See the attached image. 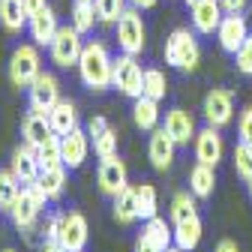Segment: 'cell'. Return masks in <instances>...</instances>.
I'll use <instances>...</instances> for the list:
<instances>
[{
  "mask_svg": "<svg viewBox=\"0 0 252 252\" xmlns=\"http://www.w3.org/2000/svg\"><path fill=\"white\" fill-rule=\"evenodd\" d=\"M111 72H114V57L102 42H84V51L78 57V75L84 87L90 90H108L111 87Z\"/></svg>",
  "mask_w": 252,
  "mask_h": 252,
  "instance_id": "1",
  "label": "cell"
},
{
  "mask_svg": "<svg viewBox=\"0 0 252 252\" xmlns=\"http://www.w3.org/2000/svg\"><path fill=\"white\" fill-rule=\"evenodd\" d=\"M201 60V48L195 42V33L189 27H177L165 39V63L180 72H195Z\"/></svg>",
  "mask_w": 252,
  "mask_h": 252,
  "instance_id": "2",
  "label": "cell"
},
{
  "mask_svg": "<svg viewBox=\"0 0 252 252\" xmlns=\"http://www.w3.org/2000/svg\"><path fill=\"white\" fill-rule=\"evenodd\" d=\"M9 81H12V87H30L33 84V78L42 72V57H39V45L33 42H21L15 51H12V57H9Z\"/></svg>",
  "mask_w": 252,
  "mask_h": 252,
  "instance_id": "3",
  "label": "cell"
},
{
  "mask_svg": "<svg viewBox=\"0 0 252 252\" xmlns=\"http://www.w3.org/2000/svg\"><path fill=\"white\" fill-rule=\"evenodd\" d=\"M111 87H117L123 96H129V99H138L144 93V69H141L135 54H117L114 57Z\"/></svg>",
  "mask_w": 252,
  "mask_h": 252,
  "instance_id": "4",
  "label": "cell"
},
{
  "mask_svg": "<svg viewBox=\"0 0 252 252\" xmlns=\"http://www.w3.org/2000/svg\"><path fill=\"white\" fill-rule=\"evenodd\" d=\"M117 45L123 54H141L147 45V27L141 18V9L135 6H126V12L117 18Z\"/></svg>",
  "mask_w": 252,
  "mask_h": 252,
  "instance_id": "5",
  "label": "cell"
},
{
  "mask_svg": "<svg viewBox=\"0 0 252 252\" xmlns=\"http://www.w3.org/2000/svg\"><path fill=\"white\" fill-rule=\"evenodd\" d=\"M81 51H84V42H81V33H78V30H75L72 24L60 27L57 33H54V39H51V45H48L51 63H54V66H60V69L78 66Z\"/></svg>",
  "mask_w": 252,
  "mask_h": 252,
  "instance_id": "6",
  "label": "cell"
},
{
  "mask_svg": "<svg viewBox=\"0 0 252 252\" xmlns=\"http://www.w3.org/2000/svg\"><path fill=\"white\" fill-rule=\"evenodd\" d=\"M87 237H90L87 219L78 210L57 213V243L66 249V252H81L87 246Z\"/></svg>",
  "mask_w": 252,
  "mask_h": 252,
  "instance_id": "7",
  "label": "cell"
},
{
  "mask_svg": "<svg viewBox=\"0 0 252 252\" xmlns=\"http://www.w3.org/2000/svg\"><path fill=\"white\" fill-rule=\"evenodd\" d=\"M201 114H204L207 126H216V129L228 126V123H231V117H234V93H231V90H225V87H213L207 96H204Z\"/></svg>",
  "mask_w": 252,
  "mask_h": 252,
  "instance_id": "8",
  "label": "cell"
},
{
  "mask_svg": "<svg viewBox=\"0 0 252 252\" xmlns=\"http://www.w3.org/2000/svg\"><path fill=\"white\" fill-rule=\"evenodd\" d=\"M252 33L243 12H225L222 21H219L216 27V39H219V48H222L225 54H237L246 42V36Z\"/></svg>",
  "mask_w": 252,
  "mask_h": 252,
  "instance_id": "9",
  "label": "cell"
},
{
  "mask_svg": "<svg viewBox=\"0 0 252 252\" xmlns=\"http://www.w3.org/2000/svg\"><path fill=\"white\" fill-rule=\"evenodd\" d=\"M27 90H30V111L48 114V111L60 102V81H57V75H51V72H39Z\"/></svg>",
  "mask_w": 252,
  "mask_h": 252,
  "instance_id": "10",
  "label": "cell"
},
{
  "mask_svg": "<svg viewBox=\"0 0 252 252\" xmlns=\"http://www.w3.org/2000/svg\"><path fill=\"white\" fill-rule=\"evenodd\" d=\"M174 153H177V144L174 138L165 132V126H156L150 132V144H147V156H150V165L156 171H168L171 162H174Z\"/></svg>",
  "mask_w": 252,
  "mask_h": 252,
  "instance_id": "11",
  "label": "cell"
},
{
  "mask_svg": "<svg viewBox=\"0 0 252 252\" xmlns=\"http://www.w3.org/2000/svg\"><path fill=\"white\" fill-rule=\"evenodd\" d=\"M96 183H99V192L111 195V198L129 186V180H126V165H123L120 156H108V159H102V165L96 171Z\"/></svg>",
  "mask_w": 252,
  "mask_h": 252,
  "instance_id": "12",
  "label": "cell"
},
{
  "mask_svg": "<svg viewBox=\"0 0 252 252\" xmlns=\"http://www.w3.org/2000/svg\"><path fill=\"white\" fill-rule=\"evenodd\" d=\"M189 15H192L195 33L210 36V33H216V27H219V21H222L225 9H222L219 0H195V3L189 6Z\"/></svg>",
  "mask_w": 252,
  "mask_h": 252,
  "instance_id": "13",
  "label": "cell"
},
{
  "mask_svg": "<svg viewBox=\"0 0 252 252\" xmlns=\"http://www.w3.org/2000/svg\"><path fill=\"white\" fill-rule=\"evenodd\" d=\"M225 156V144H222V135H219L216 126H204L195 135V159L204 162V165H219Z\"/></svg>",
  "mask_w": 252,
  "mask_h": 252,
  "instance_id": "14",
  "label": "cell"
},
{
  "mask_svg": "<svg viewBox=\"0 0 252 252\" xmlns=\"http://www.w3.org/2000/svg\"><path fill=\"white\" fill-rule=\"evenodd\" d=\"M9 171L18 177V183H33L42 171L39 165V156H36V147H30V144H21L12 150V159H9Z\"/></svg>",
  "mask_w": 252,
  "mask_h": 252,
  "instance_id": "15",
  "label": "cell"
},
{
  "mask_svg": "<svg viewBox=\"0 0 252 252\" xmlns=\"http://www.w3.org/2000/svg\"><path fill=\"white\" fill-rule=\"evenodd\" d=\"M165 132L174 138L177 147H189V141H195L198 129H195V117L186 108H171L165 114Z\"/></svg>",
  "mask_w": 252,
  "mask_h": 252,
  "instance_id": "16",
  "label": "cell"
},
{
  "mask_svg": "<svg viewBox=\"0 0 252 252\" xmlns=\"http://www.w3.org/2000/svg\"><path fill=\"white\" fill-rule=\"evenodd\" d=\"M60 153H63V165L66 168H81L90 153V135L75 126L69 135H60Z\"/></svg>",
  "mask_w": 252,
  "mask_h": 252,
  "instance_id": "17",
  "label": "cell"
},
{
  "mask_svg": "<svg viewBox=\"0 0 252 252\" xmlns=\"http://www.w3.org/2000/svg\"><path fill=\"white\" fill-rule=\"evenodd\" d=\"M27 30H30V39H33L39 48H42V45H51L54 33L60 30L54 9H51V6H45V9H39L36 15H30V18H27Z\"/></svg>",
  "mask_w": 252,
  "mask_h": 252,
  "instance_id": "18",
  "label": "cell"
},
{
  "mask_svg": "<svg viewBox=\"0 0 252 252\" xmlns=\"http://www.w3.org/2000/svg\"><path fill=\"white\" fill-rule=\"evenodd\" d=\"M39 213H42V207L33 201L30 189H27V186H21L18 198H15V201H12V207H9V216H12L15 228H33V225H36V219H39Z\"/></svg>",
  "mask_w": 252,
  "mask_h": 252,
  "instance_id": "19",
  "label": "cell"
},
{
  "mask_svg": "<svg viewBox=\"0 0 252 252\" xmlns=\"http://www.w3.org/2000/svg\"><path fill=\"white\" fill-rule=\"evenodd\" d=\"M51 132H54V129H51V120H48V114H42V111H30V114L24 117V123H21L24 144H30V147H39Z\"/></svg>",
  "mask_w": 252,
  "mask_h": 252,
  "instance_id": "20",
  "label": "cell"
},
{
  "mask_svg": "<svg viewBox=\"0 0 252 252\" xmlns=\"http://www.w3.org/2000/svg\"><path fill=\"white\" fill-rule=\"evenodd\" d=\"M201 231H204V225H201L198 213L183 219V222H174V246H180L183 252H192L201 243Z\"/></svg>",
  "mask_w": 252,
  "mask_h": 252,
  "instance_id": "21",
  "label": "cell"
},
{
  "mask_svg": "<svg viewBox=\"0 0 252 252\" xmlns=\"http://www.w3.org/2000/svg\"><path fill=\"white\" fill-rule=\"evenodd\" d=\"M48 120H51V129L57 135H69L75 126H78V111H75V102L69 99H60L51 111H48Z\"/></svg>",
  "mask_w": 252,
  "mask_h": 252,
  "instance_id": "22",
  "label": "cell"
},
{
  "mask_svg": "<svg viewBox=\"0 0 252 252\" xmlns=\"http://www.w3.org/2000/svg\"><path fill=\"white\" fill-rule=\"evenodd\" d=\"M132 120H135L138 129L153 132L156 126H159V102L150 99V96H138V99H132Z\"/></svg>",
  "mask_w": 252,
  "mask_h": 252,
  "instance_id": "23",
  "label": "cell"
},
{
  "mask_svg": "<svg viewBox=\"0 0 252 252\" xmlns=\"http://www.w3.org/2000/svg\"><path fill=\"white\" fill-rule=\"evenodd\" d=\"M213 189H216V168L198 162L192 171H189V192L195 198H210Z\"/></svg>",
  "mask_w": 252,
  "mask_h": 252,
  "instance_id": "24",
  "label": "cell"
},
{
  "mask_svg": "<svg viewBox=\"0 0 252 252\" xmlns=\"http://www.w3.org/2000/svg\"><path fill=\"white\" fill-rule=\"evenodd\" d=\"M114 219L120 225H132L138 219V195H135V186H126L123 192L114 195Z\"/></svg>",
  "mask_w": 252,
  "mask_h": 252,
  "instance_id": "25",
  "label": "cell"
},
{
  "mask_svg": "<svg viewBox=\"0 0 252 252\" xmlns=\"http://www.w3.org/2000/svg\"><path fill=\"white\" fill-rule=\"evenodd\" d=\"M27 9H24V0H0V24L9 33H18V30L27 24Z\"/></svg>",
  "mask_w": 252,
  "mask_h": 252,
  "instance_id": "26",
  "label": "cell"
},
{
  "mask_svg": "<svg viewBox=\"0 0 252 252\" xmlns=\"http://www.w3.org/2000/svg\"><path fill=\"white\" fill-rule=\"evenodd\" d=\"M39 186L45 189V195L51 201H57L63 195V189H66V165H54V168H42L39 171Z\"/></svg>",
  "mask_w": 252,
  "mask_h": 252,
  "instance_id": "27",
  "label": "cell"
},
{
  "mask_svg": "<svg viewBox=\"0 0 252 252\" xmlns=\"http://www.w3.org/2000/svg\"><path fill=\"white\" fill-rule=\"evenodd\" d=\"M99 21L96 15V6H93V0H75V6H72V15H69V24L78 30V33H90L93 24Z\"/></svg>",
  "mask_w": 252,
  "mask_h": 252,
  "instance_id": "28",
  "label": "cell"
},
{
  "mask_svg": "<svg viewBox=\"0 0 252 252\" xmlns=\"http://www.w3.org/2000/svg\"><path fill=\"white\" fill-rule=\"evenodd\" d=\"M144 234L159 246V249H168V246H174V228L165 222L162 216H150V219H144Z\"/></svg>",
  "mask_w": 252,
  "mask_h": 252,
  "instance_id": "29",
  "label": "cell"
},
{
  "mask_svg": "<svg viewBox=\"0 0 252 252\" xmlns=\"http://www.w3.org/2000/svg\"><path fill=\"white\" fill-rule=\"evenodd\" d=\"M36 156H39V165L42 168H54V165H63V153H60V135L51 132L39 147H36Z\"/></svg>",
  "mask_w": 252,
  "mask_h": 252,
  "instance_id": "30",
  "label": "cell"
},
{
  "mask_svg": "<svg viewBox=\"0 0 252 252\" xmlns=\"http://www.w3.org/2000/svg\"><path fill=\"white\" fill-rule=\"evenodd\" d=\"M165 93H168V78L162 69H144V93L141 96H150V99H165Z\"/></svg>",
  "mask_w": 252,
  "mask_h": 252,
  "instance_id": "31",
  "label": "cell"
},
{
  "mask_svg": "<svg viewBox=\"0 0 252 252\" xmlns=\"http://www.w3.org/2000/svg\"><path fill=\"white\" fill-rule=\"evenodd\" d=\"M135 195H138V219H150L159 210V195H156V186L153 183H141L135 186Z\"/></svg>",
  "mask_w": 252,
  "mask_h": 252,
  "instance_id": "32",
  "label": "cell"
},
{
  "mask_svg": "<svg viewBox=\"0 0 252 252\" xmlns=\"http://www.w3.org/2000/svg\"><path fill=\"white\" fill-rule=\"evenodd\" d=\"M195 213H198V204H195V195L192 192H177L171 198V207H168L171 222H183V219L195 216Z\"/></svg>",
  "mask_w": 252,
  "mask_h": 252,
  "instance_id": "33",
  "label": "cell"
},
{
  "mask_svg": "<svg viewBox=\"0 0 252 252\" xmlns=\"http://www.w3.org/2000/svg\"><path fill=\"white\" fill-rule=\"evenodd\" d=\"M18 192H21L18 177H15L12 171H0V210L9 213V207H12V201L18 198Z\"/></svg>",
  "mask_w": 252,
  "mask_h": 252,
  "instance_id": "34",
  "label": "cell"
},
{
  "mask_svg": "<svg viewBox=\"0 0 252 252\" xmlns=\"http://www.w3.org/2000/svg\"><path fill=\"white\" fill-rule=\"evenodd\" d=\"M231 159H234L237 177H243V180L249 183V180H252V144L237 141V147H234V153H231Z\"/></svg>",
  "mask_w": 252,
  "mask_h": 252,
  "instance_id": "35",
  "label": "cell"
},
{
  "mask_svg": "<svg viewBox=\"0 0 252 252\" xmlns=\"http://www.w3.org/2000/svg\"><path fill=\"white\" fill-rule=\"evenodd\" d=\"M90 144H93V153H96L99 159L117 156V132L111 129V126H105V129H102L96 138H90Z\"/></svg>",
  "mask_w": 252,
  "mask_h": 252,
  "instance_id": "36",
  "label": "cell"
},
{
  "mask_svg": "<svg viewBox=\"0 0 252 252\" xmlns=\"http://www.w3.org/2000/svg\"><path fill=\"white\" fill-rule=\"evenodd\" d=\"M93 6L102 24H117V18L126 12V0H93Z\"/></svg>",
  "mask_w": 252,
  "mask_h": 252,
  "instance_id": "37",
  "label": "cell"
},
{
  "mask_svg": "<svg viewBox=\"0 0 252 252\" xmlns=\"http://www.w3.org/2000/svg\"><path fill=\"white\" fill-rule=\"evenodd\" d=\"M234 63H237V72H243V75H252V33L246 36L243 48L234 54Z\"/></svg>",
  "mask_w": 252,
  "mask_h": 252,
  "instance_id": "38",
  "label": "cell"
},
{
  "mask_svg": "<svg viewBox=\"0 0 252 252\" xmlns=\"http://www.w3.org/2000/svg\"><path fill=\"white\" fill-rule=\"evenodd\" d=\"M237 135H240V141L252 144V105H246V108L240 111V120H237Z\"/></svg>",
  "mask_w": 252,
  "mask_h": 252,
  "instance_id": "39",
  "label": "cell"
},
{
  "mask_svg": "<svg viewBox=\"0 0 252 252\" xmlns=\"http://www.w3.org/2000/svg\"><path fill=\"white\" fill-rule=\"evenodd\" d=\"M135 252H165V249H159V246H156L144 231L138 234V240H135Z\"/></svg>",
  "mask_w": 252,
  "mask_h": 252,
  "instance_id": "40",
  "label": "cell"
},
{
  "mask_svg": "<svg viewBox=\"0 0 252 252\" xmlns=\"http://www.w3.org/2000/svg\"><path fill=\"white\" fill-rule=\"evenodd\" d=\"M105 126H108L105 117H90V123H87V135H90V138H96V135L105 129Z\"/></svg>",
  "mask_w": 252,
  "mask_h": 252,
  "instance_id": "41",
  "label": "cell"
},
{
  "mask_svg": "<svg viewBox=\"0 0 252 252\" xmlns=\"http://www.w3.org/2000/svg\"><path fill=\"white\" fill-rule=\"evenodd\" d=\"M219 3H222V9H225V12H243L249 0H219Z\"/></svg>",
  "mask_w": 252,
  "mask_h": 252,
  "instance_id": "42",
  "label": "cell"
},
{
  "mask_svg": "<svg viewBox=\"0 0 252 252\" xmlns=\"http://www.w3.org/2000/svg\"><path fill=\"white\" fill-rule=\"evenodd\" d=\"M48 6V0H24V9H27V15H36L39 9H45Z\"/></svg>",
  "mask_w": 252,
  "mask_h": 252,
  "instance_id": "43",
  "label": "cell"
},
{
  "mask_svg": "<svg viewBox=\"0 0 252 252\" xmlns=\"http://www.w3.org/2000/svg\"><path fill=\"white\" fill-rule=\"evenodd\" d=\"M213 252H240V246H237L234 240H228V237H225V240H219V243L213 246Z\"/></svg>",
  "mask_w": 252,
  "mask_h": 252,
  "instance_id": "44",
  "label": "cell"
},
{
  "mask_svg": "<svg viewBox=\"0 0 252 252\" xmlns=\"http://www.w3.org/2000/svg\"><path fill=\"white\" fill-rule=\"evenodd\" d=\"M156 3H159V0H132V6H135V9H153Z\"/></svg>",
  "mask_w": 252,
  "mask_h": 252,
  "instance_id": "45",
  "label": "cell"
},
{
  "mask_svg": "<svg viewBox=\"0 0 252 252\" xmlns=\"http://www.w3.org/2000/svg\"><path fill=\"white\" fill-rule=\"evenodd\" d=\"M42 252H66L60 243H54V240H45V246H42Z\"/></svg>",
  "mask_w": 252,
  "mask_h": 252,
  "instance_id": "46",
  "label": "cell"
},
{
  "mask_svg": "<svg viewBox=\"0 0 252 252\" xmlns=\"http://www.w3.org/2000/svg\"><path fill=\"white\" fill-rule=\"evenodd\" d=\"M165 252H183V249H180V246H168Z\"/></svg>",
  "mask_w": 252,
  "mask_h": 252,
  "instance_id": "47",
  "label": "cell"
},
{
  "mask_svg": "<svg viewBox=\"0 0 252 252\" xmlns=\"http://www.w3.org/2000/svg\"><path fill=\"white\" fill-rule=\"evenodd\" d=\"M246 186H249V198H252V180H249V183H246Z\"/></svg>",
  "mask_w": 252,
  "mask_h": 252,
  "instance_id": "48",
  "label": "cell"
},
{
  "mask_svg": "<svg viewBox=\"0 0 252 252\" xmlns=\"http://www.w3.org/2000/svg\"><path fill=\"white\" fill-rule=\"evenodd\" d=\"M183 3H186V6H192V3H195V0H183Z\"/></svg>",
  "mask_w": 252,
  "mask_h": 252,
  "instance_id": "49",
  "label": "cell"
},
{
  "mask_svg": "<svg viewBox=\"0 0 252 252\" xmlns=\"http://www.w3.org/2000/svg\"><path fill=\"white\" fill-rule=\"evenodd\" d=\"M3 252H15V249H3Z\"/></svg>",
  "mask_w": 252,
  "mask_h": 252,
  "instance_id": "50",
  "label": "cell"
}]
</instances>
